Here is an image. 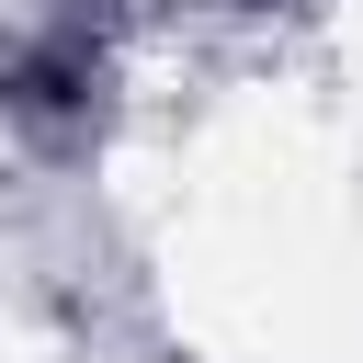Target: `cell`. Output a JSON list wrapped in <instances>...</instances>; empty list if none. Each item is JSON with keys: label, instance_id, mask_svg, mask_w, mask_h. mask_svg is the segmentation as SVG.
Here are the masks:
<instances>
[{"label": "cell", "instance_id": "6da1fadb", "mask_svg": "<svg viewBox=\"0 0 363 363\" xmlns=\"http://www.w3.org/2000/svg\"><path fill=\"white\" fill-rule=\"evenodd\" d=\"M79 91H91L79 45H45V57H23V68H11V102H23V113H68Z\"/></svg>", "mask_w": 363, "mask_h": 363}]
</instances>
